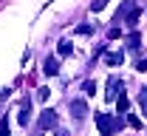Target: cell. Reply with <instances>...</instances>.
Masks as SVG:
<instances>
[{"instance_id":"obj_4","label":"cell","mask_w":147,"mask_h":136,"mask_svg":"<svg viewBox=\"0 0 147 136\" xmlns=\"http://www.w3.org/2000/svg\"><path fill=\"white\" fill-rule=\"evenodd\" d=\"M71 114H74L76 119H82L85 114H88V105H85L82 99H71Z\"/></svg>"},{"instance_id":"obj_7","label":"cell","mask_w":147,"mask_h":136,"mask_svg":"<svg viewBox=\"0 0 147 136\" xmlns=\"http://www.w3.org/2000/svg\"><path fill=\"white\" fill-rule=\"evenodd\" d=\"M139 17H142V9H136V6H133V9H130L127 14H125V23H127V26H136V23H139Z\"/></svg>"},{"instance_id":"obj_16","label":"cell","mask_w":147,"mask_h":136,"mask_svg":"<svg viewBox=\"0 0 147 136\" xmlns=\"http://www.w3.org/2000/svg\"><path fill=\"white\" fill-rule=\"evenodd\" d=\"M0 136H9V119L0 122Z\"/></svg>"},{"instance_id":"obj_20","label":"cell","mask_w":147,"mask_h":136,"mask_svg":"<svg viewBox=\"0 0 147 136\" xmlns=\"http://www.w3.org/2000/svg\"><path fill=\"white\" fill-rule=\"evenodd\" d=\"M54 136H68V131H62V128H59V131H54Z\"/></svg>"},{"instance_id":"obj_14","label":"cell","mask_w":147,"mask_h":136,"mask_svg":"<svg viewBox=\"0 0 147 136\" xmlns=\"http://www.w3.org/2000/svg\"><path fill=\"white\" fill-rule=\"evenodd\" d=\"M105 6H108V0H93V3H91V12H102Z\"/></svg>"},{"instance_id":"obj_1","label":"cell","mask_w":147,"mask_h":136,"mask_svg":"<svg viewBox=\"0 0 147 136\" xmlns=\"http://www.w3.org/2000/svg\"><path fill=\"white\" fill-rule=\"evenodd\" d=\"M96 128H99L102 136H113V131H116V119L110 116V114H96Z\"/></svg>"},{"instance_id":"obj_15","label":"cell","mask_w":147,"mask_h":136,"mask_svg":"<svg viewBox=\"0 0 147 136\" xmlns=\"http://www.w3.org/2000/svg\"><path fill=\"white\" fill-rule=\"evenodd\" d=\"M82 88H85V94H88V97H93V94H96V82H91V79H88Z\"/></svg>"},{"instance_id":"obj_10","label":"cell","mask_w":147,"mask_h":136,"mask_svg":"<svg viewBox=\"0 0 147 136\" xmlns=\"http://www.w3.org/2000/svg\"><path fill=\"white\" fill-rule=\"evenodd\" d=\"M57 51H59V57H71V54H74V45H71V43H68V40H62Z\"/></svg>"},{"instance_id":"obj_3","label":"cell","mask_w":147,"mask_h":136,"mask_svg":"<svg viewBox=\"0 0 147 136\" xmlns=\"http://www.w3.org/2000/svg\"><path fill=\"white\" fill-rule=\"evenodd\" d=\"M122 94V79L119 77H108V91H105V99L108 102H116V97Z\"/></svg>"},{"instance_id":"obj_18","label":"cell","mask_w":147,"mask_h":136,"mask_svg":"<svg viewBox=\"0 0 147 136\" xmlns=\"http://www.w3.org/2000/svg\"><path fill=\"white\" fill-rule=\"evenodd\" d=\"M76 31H79V34H91V31H93V26H79Z\"/></svg>"},{"instance_id":"obj_17","label":"cell","mask_w":147,"mask_h":136,"mask_svg":"<svg viewBox=\"0 0 147 136\" xmlns=\"http://www.w3.org/2000/svg\"><path fill=\"white\" fill-rule=\"evenodd\" d=\"M108 37H110V40H116V37H122V31H119V26H113V28H110V31H108Z\"/></svg>"},{"instance_id":"obj_5","label":"cell","mask_w":147,"mask_h":136,"mask_svg":"<svg viewBox=\"0 0 147 136\" xmlns=\"http://www.w3.org/2000/svg\"><path fill=\"white\" fill-rule=\"evenodd\" d=\"M108 65H122L125 62V51H108V54H102Z\"/></svg>"},{"instance_id":"obj_12","label":"cell","mask_w":147,"mask_h":136,"mask_svg":"<svg viewBox=\"0 0 147 136\" xmlns=\"http://www.w3.org/2000/svg\"><path fill=\"white\" fill-rule=\"evenodd\" d=\"M139 108H142V114L147 116V88H142V91H139Z\"/></svg>"},{"instance_id":"obj_11","label":"cell","mask_w":147,"mask_h":136,"mask_svg":"<svg viewBox=\"0 0 147 136\" xmlns=\"http://www.w3.org/2000/svg\"><path fill=\"white\" fill-rule=\"evenodd\" d=\"M125 43H127V48H139V43H142V34H139V31H133V34H127V40H125Z\"/></svg>"},{"instance_id":"obj_9","label":"cell","mask_w":147,"mask_h":136,"mask_svg":"<svg viewBox=\"0 0 147 136\" xmlns=\"http://www.w3.org/2000/svg\"><path fill=\"white\" fill-rule=\"evenodd\" d=\"M28 114H31V99H26L20 108V125H28Z\"/></svg>"},{"instance_id":"obj_2","label":"cell","mask_w":147,"mask_h":136,"mask_svg":"<svg viewBox=\"0 0 147 136\" xmlns=\"http://www.w3.org/2000/svg\"><path fill=\"white\" fill-rule=\"evenodd\" d=\"M37 125H40V131H51V128H57V111H54V108H45V111L40 114V119H37Z\"/></svg>"},{"instance_id":"obj_8","label":"cell","mask_w":147,"mask_h":136,"mask_svg":"<svg viewBox=\"0 0 147 136\" xmlns=\"http://www.w3.org/2000/svg\"><path fill=\"white\" fill-rule=\"evenodd\" d=\"M116 108H119V114H127V108H130V99H127V94L122 91L119 97H116Z\"/></svg>"},{"instance_id":"obj_6","label":"cell","mask_w":147,"mask_h":136,"mask_svg":"<svg viewBox=\"0 0 147 136\" xmlns=\"http://www.w3.org/2000/svg\"><path fill=\"white\" fill-rule=\"evenodd\" d=\"M45 74H48V77H57V74H59V60H57V57L45 60Z\"/></svg>"},{"instance_id":"obj_19","label":"cell","mask_w":147,"mask_h":136,"mask_svg":"<svg viewBox=\"0 0 147 136\" xmlns=\"http://www.w3.org/2000/svg\"><path fill=\"white\" fill-rule=\"evenodd\" d=\"M136 68H139V71H147V57H144V60H139V65H136Z\"/></svg>"},{"instance_id":"obj_13","label":"cell","mask_w":147,"mask_h":136,"mask_svg":"<svg viewBox=\"0 0 147 136\" xmlns=\"http://www.w3.org/2000/svg\"><path fill=\"white\" fill-rule=\"evenodd\" d=\"M127 125H130V128H136V131H142V119L136 116V114H130V116H127Z\"/></svg>"}]
</instances>
